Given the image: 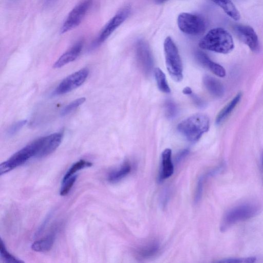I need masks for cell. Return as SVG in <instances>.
<instances>
[{
    "label": "cell",
    "instance_id": "6da1fadb",
    "mask_svg": "<svg viewBox=\"0 0 263 263\" xmlns=\"http://www.w3.org/2000/svg\"><path fill=\"white\" fill-rule=\"evenodd\" d=\"M199 47L218 53H228L234 48L231 35L224 29L215 28L210 30L200 40Z\"/></svg>",
    "mask_w": 263,
    "mask_h": 263
},
{
    "label": "cell",
    "instance_id": "7a4b0ae2",
    "mask_svg": "<svg viewBox=\"0 0 263 263\" xmlns=\"http://www.w3.org/2000/svg\"><path fill=\"white\" fill-rule=\"evenodd\" d=\"M210 121L205 115L197 114L183 120L178 125V131L188 140L194 142L209 130Z\"/></svg>",
    "mask_w": 263,
    "mask_h": 263
},
{
    "label": "cell",
    "instance_id": "3957f363",
    "mask_svg": "<svg viewBox=\"0 0 263 263\" xmlns=\"http://www.w3.org/2000/svg\"><path fill=\"white\" fill-rule=\"evenodd\" d=\"M259 211L258 205L253 203H242L230 209L224 214L220 229L225 231L233 225L255 216Z\"/></svg>",
    "mask_w": 263,
    "mask_h": 263
},
{
    "label": "cell",
    "instance_id": "277c9868",
    "mask_svg": "<svg viewBox=\"0 0 263 263\" xmlns=\"http://www.w3.org/2000/svg\"><path fill=\"white\" fill-rule=\"evenodd\" d=\"M164 50L166 66L170 75L176 82L181 81L183 78L182 61L178 50L170 36L165 39Z\"/></svg>",
    "mask_w": 263,
    "mask_h": 263
},
{
    "label": "cell",
    "instance_id": "5b68a950",
    "mask_svg": "<svg viewBox=\"0 0 263 263\" xmlns=\"http://www.w3.org/2000/svg\"><path fill=\"white\" fill-rule=\"evenodd\" d=\"M36 144L35 141L28 144L13 154L7 161L0 164V175H2L17 167L35 157Z\"/></svg>",
    "mask_w": 263,
    "mask_h": 263
},
{
    "label": "cell",
    "instance_id": "8992f818",
    "mask_svg": "<svg viewBox=\"0 0 263 263\" xmlns=\"http://www.w3.org/2000/svg\"><path fill=\"white\" fill-rule=\"evenodd\" d=\"M177 24L179 29L190 35H198L205 30V24L199 15L189 13H182L178 15Z\"/></svg>",
    "mask_w": 263,
    "mask_h": 263
},
{
    "label": "cell",
    "instance_id": "52a82bcc",
    "mask_svg": "<svg viewBox=\"0 0 263 263\" xmlns=\"http://www.w3.org/2000/svg\"><path fill=\"white\" fill-rule=\"evenodd\" d=\"M92 2V0H84L72 9L61 27V33L70 31L80 24L91 6Z\"/></svg>",
    "mask_w": 263,
    "mask_h": 263
},
{
    "label": "cell",
    "instance_id": "ba28073f",
    "mask_svg": "<svg viewBox=\"0 0 263 263\" xmlns=\"http://www.w3.org/2000/svg\"><path fill=\"white\" fill-rule=\"evenodd\" d=\"M62 138L63 133H55L35 140V157L43 158L53 153L60 145Z\"/></svg>",
    "mask_w": 263,
    "mask_h": 263
},
{
    "label": "cell",
    "instance_id": "9c48e42d",
    "mask_svg": "<svg viewBox=\"0 0 263 263\" xmlns=\"http://www.w3.org/2000/svg\"><path fill=\"white\" fill-rule=\"evenodd\" d=\"M89 72L88 68H84L68 76L59 84L54 93L57 95H63L79 87L85 81Z\"/></svg>",
    "mask_w": 263,
    "mask_h": 263
},
{
    "label": "cell",
    "instance_id": "30bf717a",
    "mask_svg": "<svg viewBox=\"0 0 263 263\" xmlns=\"http://www.w3.org/2000/svg\"><path fill=\"white\" fill-rule=\"evenodd\" d=\"M130 11V8L128 6H125L114 16L100 32L96 44L98 45L103 43L127 18Z\"/></svg>",
    "mask_w": 263,
    "mask_h": 263
},
{
    "label": "cell",
    "instance_id": "8fae6325",
    "mask_svg": "<svg viewBox=\"0 0 263 263\" xmlns=\"http://www.w3.org/2000/svg\"><path fill=\"white\" fill-rule=\"evenodd\" d=\"M235 30L239 39L252 51H256L258 50V36L252 27L246 25H237L235 27Z\"/></svg>",
    "mask_w": 263,
    "mask_h": 263
},
{
    "label": "cell",
    "instance_id": "7c38bea8",
    "mask_svg": "<svg viewBox=\"0 0 263 263\" xmlns=\"http://www.w3.org/2000/svg\"><path fill=\"white\" fill-rule=\"evenodd\" d=\"M138 61L145 73L151 71L153 59L148 45L143 41H139L137 45Z\"/></svg>",
    "mask_w": 263,
    "mask_h": 263
},
{
    "label": "cell",
    "instance_id": "4fadbf2b",
    "mask_svg": "<svg viewBox=\"0 0 263 263\" xmlns=\"http://www.w3.org/2000/svg\"><path fill=\"white\" fill-rule=\"evenodd\" d=\"M83 41H79L72 47L64 53L54 63L53 67L59 68L74 61L80 54L82 47Z\"/></svg>",
    "mask_w": 263,
    "mask_h": 263
},
{
    "label": "cell",
    "instance_id": "5bb4252c",
    "mask_svg": "<svg viewBox=\"0 0 263 263\" xmlns=\"http://www.w3.org/2000/svg\"><path fill=\"white\" fill-rule=\"evenodd\" d=\"M174 170L172 161V151L170 148H166L162 153L159 180L162 181L171 177L174 173Z\"/></svg>",
    "mask_w": 263,
    "mask_h": 263
},
{
    "label": "cell",
    "instance_id": "9a60e30c",
    "mask_svg": "<svg viewBox=\"0 0 263 263\" xmlns=\"http://www.w3.org/2000/svg\"><path fill=\"white\" fill-rule=\"evenodd\" d=\"M196 57L201 64L210 69L215 75L220 77L226 76V72L224 68L220 65L212 61L204 53L198 51L196 53Z\"/></svg>",
    "mask_w": 263,
    "mask_h": 263
},
{
    "label": "cell",
    "instance_id": "2e32d148",
    "mask_svg": "<svg viewBox=\"0 0 263 263\" xmlns=\"http://www.w3.org/2000/svg\"><path fill=\"white\" fill-rule=\"evenodd\" d=\"M203 83L207 90L214 96L220 97L224 93L222 84L215 78L206 76L203 78Z\"/></svg>",
    "mask_w": 263,
    "mask_h": 263
},
{
    "label": "cell",
    "instance_id": "e0dca14e",
    "mask_svg": "<svg viewBox=\"0 0 263 263\" xmlns=\"http://www.w3.org/2000/svg\"><path fill=\"white\" fill-rule=\"evenodd\" d=\"M241 92H238L219 112L216 118V123L219 124L231 114L241 98Z\"/></svg>",
    "mask_w": 263,
    "mask_h": 263
},
{
    "label": "cell",
    "instance_id": "ac0fdd59",
    "mask_svg": "<svg viewBox=\"0 0 263 263\" xmlns=\"http://www.w3.org/2000/svg\"><path fill=\"white\" fill-rule=\"evenodd\" d=\"M218 5L232 18L237 21L240 19L239 11L231 0H212Z\"/></svg>",
    "mask_w": 263,
    "mask_h": 263
},
{
    "label": "cell",
    "instance_id": "d6986e66",
    "mask_svg": "<svg viewBox=\"0 0 263 263\" xmlns=\"http://www.w3.org/2000/svg\"><path fill=\"white\" fill-rule=\"evenodd\" d=\"M54 237L52 235H50L34 241L32 244L31 248L36 252H46L51 249Z\"/></svg>",
    "mask_w": 263,
    "mask_h": 263
},
{
    "label": "cell",
    "instance_id": "ffe728a7",
    "mask_svg": "<svg viewBox=\"0 0 263 263\" xmlns=\"http://www.w3.org/2000/svg\"><path fill=\"white\" fill-rule=\"evenodd\" d=\"M131 168L130 163L126 162L119 168L111 172L108 175V180L111 182L119 181L129 173Z\"/></svg>",
    "mask_w": 263,
    "mask_h": 263
},
{
    "label": "cell",
    "instance_id": "44dd1931",
    "mask_svg": "<svg viewBox=\"0 0 263 263\" xmlns=\"http://www.w3.org/2000/svg\"><path fill=\"white\" fill-rule=\"evenodd\" d=\"M159 249V245L157 242H152L140 247L137 251L140 257L147 258L155 255Z\"/></svg>",
    "mask_w": 263,
    "mask_h": 263
},
{
    "label": "cell",
    "instance_id": "7402d4cb",
    "mask_svg": "<svg viewBox=\"0 0 263 263\" xmlns=\"http://www.w3.org/2000/svg\"><path fill=\"white\" fill-rule=\"evenodd\" d=\"M154 74L158 88L163 92H170L171 90L164 72L159 68H156L154 69Z\"/></svg>",
    "mask_w": 263,
    "mask_h": 263
},
{
    "label": "cell",
    "instance_id": "603a6c76",
    "mask_svg": "<svg viewBox=\"0 0 263 263\" xmlns=\"http://www.w3.org/2000/svg\"><path fill=\"white\" fill-rule=\"evenodd\" d=\"M92 165V163L85 160H80L74 163L65 174L62 180H65L74 174L78 171Z\"/></svg>",
    "mask_w": 263,
    "mask_h": 263
},
{
    "label": "cell",
    "instance_id": "cb8c5ba5",
    "mask_svg": "<svg viewBox=\"0 0 263 263\" xmlns=\"http://www.w3.org/2000/svg\"><path fill=\"white\" fill-rule=\"evenodd\" d=\"M0 254L1 259L6 262L21 263L23 261L11 254L7 250L2 240H1Z\"/></svg>",
    "mask_w": 263,
    "mask_h": 263
},
{
    "label": "cell",
    "instance_id": "d4e9b609",
    "mask_svg": "<svg viewBox=\"0 0 263 263\" xmlns=\"http://www.w3.org/2000/svg\"><path fill=\"white\" fill-rule=\"evenodd\" d=\"M85 101V98H81L72 101L66 106H65L61 111L60 114L62 116H66L73 110L76 109L77 108L79 107L81 105H82Z\"/></svg>",
    "mask_w": 263,
    "mask_h": 263
},
{
    "label": "cell",
    "instance_id": "484cf974",
    "mask_svg": "<svg viewBox=\"0 0 263 263\" xmlns=\"http://www.w3.org/2000/svg\"><path fill=\"white\" fill-rule=\"evenodd\" d=\"M77 178V176L74 175L65 180H62V186L60 192V194L61 196H65L69 193L73 185Z\"/></svg>",
    "mask_w": 263,
    "mask_h": 263
},
{
    "label": "cell",
    "instance_id": "4316f807",
    "mask_svg": "<svg viewBox=\"0 0 263 263\" xmlns=\"http://www.w3.org/2000/svg\"><path fill=\"white\" fill-rule=\"evenodd\" d=\"M256 260L255 257L227 258L217 261L221 263H252Z\"/></svg>",
    "mask_w": 263,
    "mask_h": 263
},
{
    "label": "cell",
    "instance_id": "83f0119b",
    "mask_svg": "<svg viewBox=\"0 0 263 263\" xmlns=\"http://www.w3.org/2000/svg\"><path fill=\"white\" fill-rule=\"evenodd\" d=\"M26 120H22L12 124L8 129L7 134L11 137L15 135L26 124Z\"/></svg>",
    "mask_w": 263,
    "mask_h": 263
},
{
    "label": "cell",
    "instance_id": "f1b7e54d",
    "mask_svg": "<svg viewBox=\"0 0 263 263\" xmlns=\"http://www.w3.org/2000/svg\"><path fill=\"white\" fill-rule=\"evenodd\" d=\"M166 106L167 116L169 117L173 116L176 112V107L175 105L171 102H168Z\"/></svg>",
    "mask_w": 263,
    "mask_h": 263
},
{
    "label": "cell",
    "instance_id": "f546056e",
    "mask_svg": "<svg viewBox=\"0 0 263 263\" xmlns=\"http://www.w3.org/2000/svg\"><path fill=\"white\" fill-rule=\"evenodd\" d=\"M182 92L185 95H191L192 93V90L190 87H186L183 89Z\"/></svg>",
    "mask_w": 263,
    "mask_h": 263
},
{
    "label": "cell",
    "instance_id": "4dcf8cb0",
    "mask_svg": "<svg viewBox=\"0 0 263 263\" xmlns=\"http://www.w3.org/2000/svg\"><path fill=\"white\" fill-rule=\"evenodd\" d=\"M167 0H156L158 3H163Z\"/></svg>",
    "mask_w": 263,
    "mask_h": 263
},
{
    "label": "cell",
    "instance_id": "1f68e13d",
    "mask_svg": "<svg viewBox=\"0 0 263 263\" xmlns=\"http://www.w3.org/2000/svg\"><path fill=\"white\" fill-rule=\"evenodd\" d=\"M262 169H263V156H262Z\"/></svg>",
    "mask_w": 263,
    "mask_h": 263
}]
</instances>
